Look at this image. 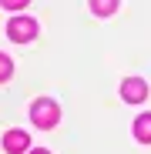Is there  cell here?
I'll return each mask as SVG.
<instances>
[{
  "mask_svg": "<svg viewBox=\"0 0 151 154\" xmlns=\"http://www.w3.org/2000/svg\"><path fill=\"white\" fill-rule=\"evenodd\" d=\"M30 121H34L37 127H44V131H50V127L61 121V111H57L54 100L40 97V100H34V107H30Z\"/></svg>",
  "mask_w": 151,
  "mask_h": 154,
  "instance_id": "cell-1",
  "label": "cell"
},
{
  "mask_svg": "<svg viewBox=\"0 0 151 154\" xmlns=\"http://www.w3.org/2000/svg\"><path fill=\"white\" fill-rule=\"evenodd\" d=\"M7 10H20V7H27V0H0Z\"/></svg>",
  "mask_w": 151,
  "mask_h": 154,
  "instance_id": "cell-8",
  "label": "cell"
},
{
  "mask_svg": "<svg viewBox=\"0 0 151 154\" xmlns=\"http://www.w3.org/2000/svg\"><path fill=\"white\" fill-rule=\"evenodd\" d=\"M10 74H14L10 57H7V54H0V84H4V81H10Z\"/></svg>",
  "mask_w": 151,
  "mask_h": 154,
  "instance_id": "cell-7",
  "label": "cell"
},
{
  "mask_svg": "<svg viewBox=\"0 0 151 154\" xmlns=\"http://www.w3.org/2000/svg\"><path fill=\"white\" fill-rule=\"evenodd\" d=\"M134 137L144 141V144H151V114H141L134 121Z\"/></svg>",
  "mask_w": 151,
  "mask_h": 154,
  "instance_id": "cell-5",
  "label": "cell"
},
{
  "mask_svg": "<svg viewBox=\"0 0 151 154\" xmlns=\"http://www.w3.org/2000/svg\"><path fill=\"white\" fill-rule=\"evenodd\" d=\"M7 34H10V40H17V44H27V40L37 37V20H30V17H14V20L7 23Z\"/></svg>",
  "mask_w": 151,
  "mask_h": 154,
  "instance_id": "cell-2",
  "label": "cell"
},
{
  "mask_svg": "<svg viewBox=\"0 0 151 154\" xmlns=\"http://www.w3.org/2000/svg\"><path fill=\"white\" fill-rule=\"evenodd\" d=\"M27 147H30V137L24 134V131H7L4 134V151L7 154H24Z\"/></svg>",
  "mask_w": 151,
  "mask_h": 154,
  "instance_id": "cell-4",
  "label": "cell"
},
{
  "mask_svg": "<svg viewBox=\"0 0 151 154\" xmlns=\"http://www.w3.org/2000/svg\"><path fill=\"white\" fill-rule=\"evenodd\" d=\"M30 154H47V151H40V147H37V151H30Z\"/></svg>",
  "mask_w": 151,
  "mask_h": 154,
  "instance_id": "cell-9",
  "label": "cell"
},
{
  "mask_svg": "<svg viewBox=\"0 0 151 154\" xmlns=\"http://www.w3.org/2000/svg\"><path fill=\"white\" fill-rule=\"evenodd\" d=\"M121 97L128 100V104H141V100L148 97V84L141 81V77H128V81L121 84Z\"/></svg>",
  "mask_w": 151,
  "mask_h": 154,
  "instance_id": "cell-3",
  "label": "cell"
},
{
  "mask_svg": "<svg viewBox=\"0 0 151 154\" xmlns=\"http://www.w3.org/2000/svg\"><path fill=\"white\" fill-rule=\"evenodd\" d=\"M91 10H94L97 17H111V14L118 10V0H91Z\"/></svg>",
  "mask_w": 151,
  "mask_h": 154,
  "instance_id": "cell-6",
  "label": "cell"
}]
</instances>
